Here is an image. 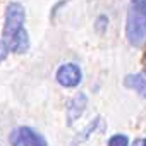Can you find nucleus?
I'll use <instances>...</instances> for the list:
<instances>
[{
	"label": "nucleus",
	"instance_id": "obj_5",
	"mask_svg": "<svg viewBox=\"0 0 146 146\" xmlns=\"http://www.w3.org/2000/svg\"><path fill=\"white\" fill-rule=\"evenodd\" d=\"M86 103H88V98L83 93H78L74 98L69 102V105H67V124L69 125H72L83 115V112L86 108Z\"/></svg>",
	"mask_w": 146,
	"mask_h": 146
},
{
	"label": "nucleus",
	"instance_id": "obj_11",
	"mask_svg": "<svg viewBox=\"0 0 146 146\" xmlns=\"http://www.w3.org/2000/svg\"><path fill=\"white\" fill-rule=\"evenodd\" d=\"M136 2H146V0H136Z\"/></svg>",
	"mask_w": 146,
	"mask_h": 146
},
{
	"label": "nucleus",
	"instance_id": "obj_2",
	"mask_svg": "<svg viewBox=\"0 0 146 146\" xmlns=\"http://www.w3.org/2000/svg\"><path fill=\"white\" fill-rule=\"evenodd\" d=\"M24 19H26V12H24V7L19 4V2H11L7 5V11H5V24H4V41L5 45H9L24 28Z\"/></svg>",
	"mask_w": 146,
	"mask_h": 146
},
{
	"label": "nucleus",
	"instance_id": "obj_1",
	"mask_svg": "<svg viewBox=\"0 0 146 146\" xmlns=\"http://www.w3.org/2000/svg\"><path fill=\"white\" fill-rule=\"evenodd\" d=\"M125 36L134 46H141L146 43V2L131 0L127 11Z\"/></svg>",
	"mask_w": 146,
	"mask_h": 146
},
{
	"label": "nucleus",
	"instance_id": "obj_7",
	"mask_svg": "<svg viewBox=\"0 0 146 146\" xmlns=\"http://www.w3.org/2000/svg\"><path fill=\"white\" fill-rule=\"evenodd\" d=\"M129 144V137L125 134H115L108 139V146H127Z\"/></svg>",
	"mask_w": 146,
	"mask_h": 146
},
{
	"label": "nucleus",
	"instance_id": "obj_3",
	"mask_svg": "<svg viewBox=\"0 0 146 146\" xmlns=\"http://www.w3.org/2000/svg\"><path fill=\"white\" fill-rule=\"evenodd\" d=\"M9 141L12 146H48L46 139L31 127H17L11 132Z\"/></svg>",
	"mask_w": 146,
	"mask_h": 146
},
{
	"label": "nucleus",
	"instance_id": "obj_9",
	"mask_svg": "<svg viewBox=\"0 0 146 146\" xmlns=\"http://www.w3.org/2000/svg\"><path fill=\"white\" fill-rule=\"evenodd\" d=\"M134 146H143V139H139V141H136V143H134Z\"/></svg>",
	"mask_w": 146,
	"mask_h": 146
},
{
	"label": "nucleus",
	"instance_id": "obj_6",
	"mask_svg": "<svg viewBox=\"0 0 146 146\" xmlns=\"http://www.w3.org/2000/svg\"><path fill=\"white\" fill-rule=\"evenodd\" d=\"M124 84L146 98V76L144 74H129V76H125Z\"/></svg>",
	"mask_w": 146,
	"mask_h": 146
},
{
	"label": "nucleus",
	"instance_id": "obj_10",
	"mask_svg": "<svg viewBox=\"0 0 146 146\" xmlns=\"http://www.w3.org/2000/svg\"><path fill=\"white\" fill-rule=\"evenodd\" d=\"M143 146H146V139H143Z\"/></svg>",
	"mask_w": 146,
	"mask_h": 146
},
{
	"label": "nucleus",
	"instance_id": "obj_4",
	"mask_svg": "<svg viewBox=\"0 0 146 146\" xmlns=\"http://www.w3.org/2000/svg\"><path fill=\"white\" fill-rule=\"evenodd\" d=\"M81 69L76 64H64L57 70V81L64 88H74L81 83Z\"/></svg>",
	"mask_w": 146,
	"mask_h": 146
},
{
	"label": "nucleus",
	"instance_id": "obj_8",
	"mask_svg": "<svg viewBox=\"0 0 146 146\" xmlns=\"http://www.w3.org/2000/svg\"><path fill=\"white\" fill-rule=\"evenodd\" d=\"M7 53H9V46L5 45V41H4V40H0V62L5 60Z\"/></svg>",
	"mask_w": 146,
	"mask_h": 146
}]
</instances>
